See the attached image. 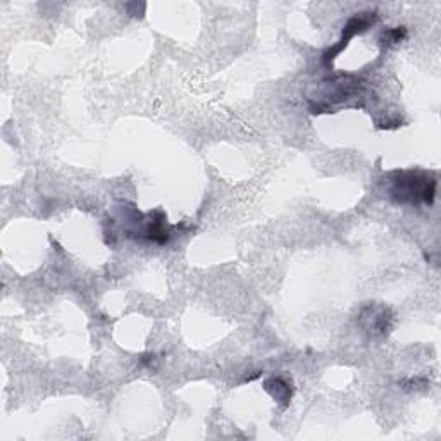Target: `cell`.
I'll return each instance as SVG.
<instances>
[{"mask_svg":"<svg viewBox=\"0 0 441 441\" xmlns=\"http://www.w3.org/2000/svg\"><path fill=\"white\" fill-rule=\"evenodd\" d=\"M436 195V179L428 178L423 173H413V171H404L397 173L393 179L392 197L400 204H424L431 205L435 202Z\"/></svg>","mask_w":441,"mask_h":441,"instance_id":"1","label":"cell"},{"mask_svg":"<svg viewBox=\"0 0 441 441\" xmlns=\"http://www.w3.org/2000/svg\"><path fill=\"white\" fill-rule=\"evenodd\" d=\"M405 33H407V31H405V28H397V30L388 31V33H386V38H388V40L392 42V44H397V42H400L401 38L405 37Z\"/></svg>","mask_w":441,"mask_h":441,"instance_id":"2","label":"cell"}]
</instances>
